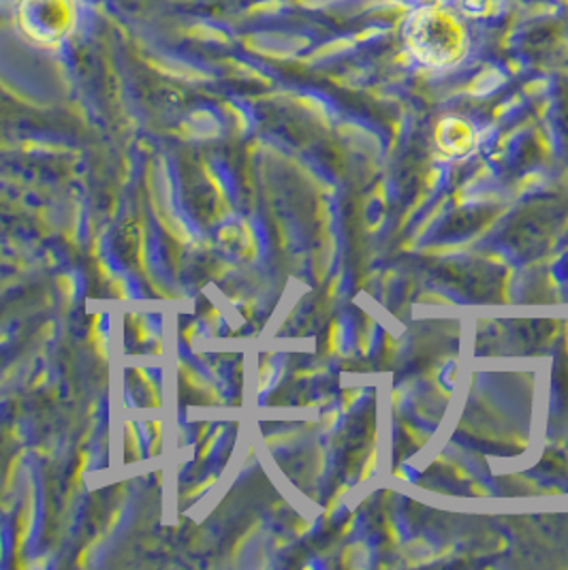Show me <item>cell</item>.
<instances>
[{
    "label": "cell",
    "mask_w": 568,
    "mask_h": 570,
    "mask_svg": "<svg viewBox=\"0 0 568 570\" xmlns=\"http://www.w3.org/2000/svg\"><path fill=\"white\" fill-rule=\"evenodd\" d=\"M407 43L414 58L428 67L444 69L466 53L464 28L442 9H419L407 28Z\"/></svg>",
    "instance_id": "6da1fadb"
},
{
    "label": "cell",
    "mask_w": 568,
    "mask_h": 570,
    "mask_svg": "<svg viewBox=\"0 0 568 570\" xmlns=\"http://www.w3.org/2000/svg\"><path fill=\"white\" fill-rule=\"evenodd\" d=\"M20 24L30 39L58 43L78 24L76 0H22Z\"/></svg>",
    "instance_id": "7a4b0ae2"
},
{
    "label": "cell",
    "mask_w": 568,
    "mask_h": 570,
    "mask_svg": "<svg viewBox=\"0 0 568 570\" xmlns=\"http://www.w3.org/2000/svg\"><path fill=\"white\" fill-rule=\"evenodd\" d=\"M474 130L460 120V118H447L437 129V144L447 156H464L474 148Z\"/></svg>",
    "instance_id": "3957f363"
}]
</instances>
